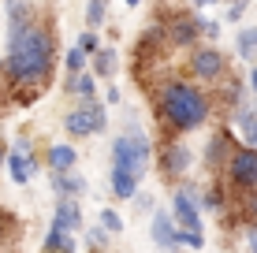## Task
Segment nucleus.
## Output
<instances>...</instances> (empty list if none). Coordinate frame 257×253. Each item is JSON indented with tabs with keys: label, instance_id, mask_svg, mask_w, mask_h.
Returning <instances> with one entry per match:
<instances>
[{
	"label": "nucleus",
	"instance_id": "nucleus-1",
	"mask_svg": "<svg viewBox=\"0 0 257 253\" xmlns=\"http://www.w3.org/2000/svg\"><path fill=\"white\" fill-rule=\"evenodd\" d=\"M4 71L12 97L19 104H30L49 90L52 71H56V26L45 15L41 19L38 4H23L8 12V45H4Z\"/></svg>",
	"mask_w": 257,
	"mask_h": 253
},
{
	"label": "nucleus",
	"instance_id": "nucleus-2",
	"mask_svg": "<svg viewBox=\"0 0 257 253\" xmlns=\"http://www.w3.org/2000/svg\"><path fill=\"white\" fill-rule=\"evenodd\" d=\"M157 123H161L168 134H190V130L205 127L212 116V97L205 93V86L194 78V82H183V78H168V82L157 90Z\"/></svg>",
	"mask_w": 257,
	"mask_h": 253
},
{
	"label": "nucleus",
	"instance_id": "nucleus-3",
	"mask_svg": "<svg viewBox=\"0 0 257 253\" xmlns=\"http://www.w3.org/2000/svg\"><path fill=\"white\" fill-rule=\"evenodd\" d=\"M149 160H153V145H149V138L138 134V130H127V134H119L116 142H112V164H116V168H127L142 179L149 171Z\"/></svg>",
	"mask_w": 257,
	"mask_h": 253
},
{
	"label": "nucleus",
	"instance_id": "nucleus-4",
	"mask_svg": "<svg viewBox=\"0 0 257 253\" xmlns=\"http://www.w3.org/2000/svg\"><path fill=\"white\" fill-rule=\"evenodd\" d=\"M224 175H227V186L238 190V194L257 190V145L238 142L235 153L227 156V164H224Z\"/></svg>",
	"mask_w": 257,
	"mask_h": 253
},
{
	"label": "nucleus",
	"instance_id": "nucleus-5",
	"mask_svg": "<svg viewBox=\"0 0 257 253\" xmlns=\"http://www.w3.org/2000/svg\"><path fill=\"white\" fill-rule=\"evenodd\" d=\"M157 164H161V179L183 182L187 171H190V164H194V153H190V145L183 142L179 134H168L161 142V149H157Z\"/></svg>",
	"mask_w": 257,
	"mask_h": 253
},
{
	"label": "nucleus",
	"instance_id": "nucleus-6",
	"mask_svg": "<svg viewBox=\"0 0 257 253\" xmlns=\"http://www.w3.org/2000/svg\"><path fill=\"white\" fill-rule=\"evenodd\" d=\"M104 127H108V112L97 101H78L64 116V130L71 138H93V134H101Z\"/></svg>",
	"mask_w": 257,
	"mask_h": 253
},
{
	"label": "nucleus",
	"instance_id": "nucleus-7",
	"mask_svg": "<svg viewBox=\"0 0 257 253\" xmlns=\"http://www.w3.org/2000/svg\"><path fill=\"white\" fill-rule=\"evenodd\" d=\"M187 71L198 78L201 86L224 82V78H227V56L216 45H194L190 49V60H187Z\"/></svg>",
	"mask_w": 257,
	"mask_h": 253
},
{
	"label": "nucleus",
	"instance_id": "nucleus-8",
	"mask_svg": "<svg viewBox=\"0 0 257 253\" xmlns=\"http://www.w3.org/2000/svg\"><path fill=\"white\" fill-rule=\"evenodd\" d=\"M172 212H175V220H179V227L201 231V194L190 186V182H179V186H175Z\"/></svg>",
	"mask_w": 257,
	"mask_h": 253
},
{
	"label": "nucleus",
	"instance_id": "nucleus-9",
	"mask_svg": "<svg viewBox=\"0 0 257 253\" xmlns=\"http://www.w3.org/2000/svg\"><path fill=\"white\" fill-rule=\"evenodd\" d=\"M198 38H201L198 15H175V19H168V26H164V41L172 49H194Z\"/></svg>",
	"mask_w": 257,
	"mask_h": 253
},
{
	"label": "nucleus",
	"instance_id": "nucleus-10",
	"mask_svg": "<svg viewBox=\"0 0 257 253\" xmlns=\"http://www.w3.org/2000/svg\"><path fill=\"white\" fill-rule=\"evenodd\" d=\"M38 156L30 153V145H26V138H19L15 142V149L8 153V175H12V182L15 186H26L34 175H38Z\"/></svg>",
	"mask_w": 257,
	"mask_h": 253
},
{
	"label": "nucleus",
	"instance_id": "nucleus-11",
	"mask_svg": "<svg viewBox=\"0 0 257 253\" xmlns=\"http://www.w3.org/2000/svg\"><path fill=\"white\" fill-rule=\"evenodd\" d=\"M179 220H175V212H164V208H153V227H149V234H153V246L161 249H179Z\"/></svg>",
	"mask_w": 257,
	"mask_h": 253
},
{
	"label": "nucleus",
	"instance_id": "nucleus-12",
	"mask_svg": "<svg viewBox=\"0 0 257 253\" xmlns=\"http://www.w3.org/2000/svg\"><path fill=\"white\" fill-rule=\"evenodd\" d=\"M235 145H238V138L231 134V130H216V134L209 138V149H205V164L212 171H224V164H227V156L235 153Z\"/></svg>",
	"mask_w": 257,
	"mask_h": 253
},
{
	"label": "nucleus",
	"instance_id": "nucleus-13",
	"mask_svg": "<svg viewBox=\"0 0 257 253\" xmlns=\"http://www.w3.org/2000/svg\"><path fill=\"white\" fill-rule=\"evenodd\" d=\"M52 223H56V227H64V231H71V234H82V231H86L82 208H78L75 197H64V194L56 197V212H52Z\"/></svg>",
	"mask_w": 257,
	"mask_h": 253
},
{
	"label": "nucleus",
	"instance_id": "nucleus-14",
	"mask_svg": "<svg viewBox=\"0 0 257 253\" xmlns=\"http://www.w3.org/2000/svg\"><path fill=\"white\" fill-rule=\"evenodd\" d=\"M49 182H52V190H56V197L64 194V197H82L86 194V179L78 175V168H71V171H49Z\"/></svg>",
	"mask_w": 257,
	"mask_h": 253
},
{
	"label": "nucleus",
	"instance_id": "nucleus-15",
	"mask_svg": "<svg viewBox=\"0 0 257 253\" xmlns=\"http://www.w3.org/2000/svg\"><path fill=\"white\" fill-rule=\"evenodd\" d=\"M45 168L49 171H71V168H78V149H75V145H67V142L49 145V149H45Z\"/></svg>",
	"mask_w": 257,
	"mask_h": 253
},
{
	"label": "nucleus",
	"instance_id": "nucleus-16",
	"mask_svg": "<svg viewBox=\"0 0 257 253\" xmlns=\"http://www.w3.org/2000/svg\"><path fill=\"white\" fill-rule=\"evenodd\" d=\"M138 175L135 171H127V168H116L112 164V171H108V186H112V194L119 197V201H135V194H138Z\"/></svg>",
	"mask_w": 257,
	"mask_h": 253
},
{
	"label": "nucleus",
	"instance_id": "nucleus-17",
	"mask_svg": "<svg viewBox=\"0 0 257 253\" xmlns=\"http://www.w3.org/2000/svg\"><path fill=\"white\" fill-rule=\"evenodd\" d=\"M235 127H238V142L246 145H257V108H238L235 112Z\"/></svg>",
	"mask_w": 257,
	"mask_h": 253
},
{
	"label": "nucleus",
	"instance_id": "nucleus-18",
	"mask_svg": "<svg viewBox=\"0 0 257 253\" xmlns=\"http://www.w3.org/2000/svg\"><path fill=\"white\" fill-rule=\"evenodd\" d=\"M116 64H119V52L112 45H101L93 52V75L97 78H112V75H116Z\"/></svg>",
	"mask_w": 257,
	"mask_h": 253
},
{
	"label": "nucleus",
	"instance_id": "nucleus-19",
	"mask_svg": "<svg viewBox=\"0 0 257 253\" xmlns=\"http://www.w3.org/2000/svg\"><path fill=\"white\" fill-rule=\"evenodd\" d=\"M67 90H71V97H75V101H93V93H97V75H90V71L71 75Z\"/></svg>",
	"mask_w": 257,
	"mask_h": 253
},
{
	"label": "nucleus",
	"instance_id": "nucleus-20",
	"mask_svg": "<svg viewBox=\"0 0 257 253\" xmlns=\"http://www.w3.org/2000/svg\"><path fill=\"white\" fill-rule=\"evenodd\" d=\"M41 246L45 249H60V253H75V234L71 231H64V227H56V223H52V227L45 231V242H41Z\"/></svg>",
	"mask_w": 257,
	"mask_h": 253
},
{
	"label": "nucleus",
	"instance_id": "nucleus-21",
	"mask_svg": "<svg viewBox=\"0 0 257 253\" xmlns=\"http://www.w3.org/2000/svg\"><path fill=\"white\" fill-rule=\"evenodd\" d=\"M12 242H19V220H15V216L0 205V249L12 246Z\"/></svg>",
	"mask_w": 257,
	"mask_h": 253
},
{
	"label": "nucleus",
	"instance_id": "nucleus-22",
	"mask_svg": "<svg viewBox=\"0 0 257 253\" xmlns=\"http://www.w3.org/2000/svg\"><path fill=\"white\" fill-rule=\"evenodd\" d=\"M235 49H238V56H242V60H253L257 56V26H242V30H238Z\"/></svg>",
	"mask_w": 257,
	"mask_h": 253
},
{
	"label": "nucleus",
	"instance_id": "nucleus-23",
	"mask_svg": "<svg viewBox=\"0 0 257 253\" xmlns=\"http://www.w3.org/2000/svg\"><path fill=\"white\" fill-rule=\"evenodd\" d=\"M201 205L224 220V212H227V194H224V186H220V182H216V186H209V190H205V197H201Z\"/></svg>",
	"mask_w": 257,
	"mask_h": 253
},
{
	"label": "nucleus",
	"instance_id": "nucleus-24",
	"mask_svg": "<svg viewBox=\"0 0 257 253\" xmlns=\"http://www.w3.org/2000/svg\"><path fill=\"white\" fill-rule=\"evenodd\" d=\"M104 19H108V0H90L86 4V26H104Z\"/></svg>",
	"mask_w": 257,
	"mask_h": 253
},
{
	"label": "nucleus",
	"instance_id": "nucleus-25",
	"mask_svg": "<svg viewBox=\"0 0 257 253\" xmlns=\"http://www.w3.org/2000/svg\"><path fill=\"white\" fill-rule=\"evenodd\" d=\"M108 242H112V231L104 223L101 227H86V246L90 249H108Z\"/></svg>",
	"mask_w": 257,
	"mask_h": 253
},
{
	"label": "nucleus",
	"instance_id": "nucleus-26",
	"mask_svg": "<svg viewBox=\"0 0 257 253\" xmlns=\"http://www.w3.org/2000/svg\"><path fill=\"white\" fill-rule=\"evenodd\" d=\"M90 52H86L82 45H75V49H67V71L71 75H78V71H86V64H90Z\"/></svg>",
	"mask_w": 257,
	"mask_h": 253
},
{
	"label": "nucleus",
	"instance_id": "nucleus-27",
	"mask_svg": "<svg viewBox=\"0 0 257 253\" xmlns=\"http://www.w3.org/2000/svg\"><path fill=\"white\" fill-rule=\"evenodd\" d=\"M101 223H104L112 234H123V216L116 212V208H101Z\"/></svg>",
	"mask_w": 257,
	"mask_h": 253
},
{
	"label": "nucleus",
	"instance_id": "nucleus-28",
	"mask_svg": "<svg viewBox=\"0 0 257 253\" xmlns=\"http://www.w3.org/2000/svg\"><path fill=\"white\" fill-rule=\"evenodd\" d=\"M187 246V249H201L205 246V238H201V231H190V227H183L179 231V249Z\"/></svg>",
	"mask_w": 257,
	"mask_h": 253
},
{
	"label": "nucleus",
	"instance_id": "nucleus-29",
	"mask_svg": "<svg viewBox=\"0 0 257 253\" xmlns=\"http://www.w3.org/2000/svg\"><path fill=\"white\" fill-rule=\"evenodd\" d=\"M198 23H201V38H209V41L220 38V23H216V19H209V15H198Z\"/></svg>",
	"mask_w": 257,
	"mask_h": 253
},
{
	"label": "nucleus",
	"instance_id": "nucleus-30",
	"mask_svg": "<svg viewBox=\"0 0 257 253\" xmlns=\"http://www.w3.org/2000/svg\"><path fill=\"white\" fill-rule=\"evenodd\" d=\"M75 45H82L86 52H90V56H93V52H97V49H101V41H97V34H93V26H90V30H82V34H78V41H75Z\"/></svg>",
	"mask_w": 257,
	"mask_h": 253
},
{
	"label": "nucleus",
	"instance_id": "nucleus-31",
	"mask_svg": "<svg viewBox=\"0 0 257 253\" xmlns=\"http://www.w3.org/2000/svg\"><path fill=\"white\" fill-rule=\"evenodd\" d=\"M242 12H246V0H231V8H227L224 19L227 23H238V19H242Z\"/></svg>",
	"mask_w": 257,
	"mask_h": 253
},
{
	"label": "nucleus",
	"instance_id": "nucleus-32",
	"mask_svg": "<svg viewBox=\"0 0 257 253\" xmlns=\"http://www.w3.org/2000/svg\"><path fill=\"white\" fill-rule=\"evenodd\" d=\"M242 208H246V216H250V220H257V190H250V194L242 197Z\"/></svg>",
	"mask_w": 257,
	"mask_h": 253
},
{
	"label": "nucleus",
	"instance_id": "nucleus-33",
	"mask_svg": "<svg viewBox=\"0 0 257 253\" xmlns=\"http://www.w3.org/2000/svg\"><path fill=\"white\" fill-rule=\"evenodd\" d=\"M135 205L146 208V212H153V197H149V194H135Z\"/></svg>",
	"mask_w": 257,
	"mask_h": 253
},
{
	"label": "nucleus",
	"instance_id": "nucleus-34",
	"mask_svg": "<svg viewBox=\"0 0 257 253\" xmlns=\"http://www.w3.org/2000/svg\"><path fill=\"white\" fill-rule=\"evenodd\" d=\"M246 249H257V227L246 223Z\"/></svg>",
	"mask_w": 257,
	"mask_h": 253
},
{
	"label": "nucleus",
	"instance_id": "nucleus-35",
	"mask_svg": "<svg viewBox=\"0 0 257 253\" xmlns=\"http://www.w3.org/2000/svg\"><path fill=\"white\" fill-rule=\"evenodd\" d=\"M246 90H250V93H253V101H257V67H253L250 75H246Z\"/></svg>",
	"mask_w": 257,
	"mask_h": 253
},
{
	"label": "nucleus",
	"instance_id": "nucleus-36",
	"mask_svg": "<svg viewBox=\"0 0 257 253\" xmlns=\"http://www.w3.org/2000/svg\"><path fill=\"white\" fill-rule=\"evenodd\" d=\"M104 101H108V104H116V101H119V90H116V86H108V93H104Z\"/></svg>",
	"mask_w": 257,
	"mask_h": 253
},
{
	"label": "nucleus",
	"instance_id": "nucleus-37",
	"mask_svg": "<svg viewBox=\"0 0 257 253\" xmlns=\"http://www.w3.org/2000/svg\"><path fill=\"white\" fill-rule=\"evenodd\" d=\"M19 4H23V0H4V8H8V12H15Z\"/></svg>",
	"mask_w": 257,
	"mask_h": 253
},
{
	"label": "nucleus",
	"instance_id": "nucleus-38",
	"mask_svg": "<svg viewBox=\"0 0 257 253\" xmlns=\"http://www.w3.org/2000/svg\"><path fill=\"white\" fill-rule=\"evenodd\" d=\"M209 4H216V0H194V8H209Z\"/></svg>",
	"mask_w": 257,
	"mask_h": 253
},
{
	"label": "nucleus",
	"instance_id": "nucleus-39",
	"mask_svg": "<svg viewBox=\"0 0 257 253\" xmlns=\"http://www.w3.org/2000/svg\"><path fill=\"white\" fill-rule=\"evenodd\" d=\"M0 164H8V149H4V142H0Z\"/></svg>",
	"mask_w": 257,
	"mask_h": 253
},
{
	"label": "nucleus",
	"instance_id": "nucleus-40",
	"mask_svg": "<svg viewBox=\"0 0 257 253\" xmlns=\"http://www.w3.org/2000/svg\"><path fill=\"white\" fill-rule=\"evenodd\" d=\"M123 4H127V8H138V4H146V0H123Z\"/></svg>",
	"mask_w": 257,
	"mask_h": 253
},
{
	"label": "nucleus",
	"instance_id": "nucleus-41",
	"mask_svg": "<svg viewBox=\"0 0 257 253\" xmlns=\"http://www.w3.org/2000/svg\"><path fill=\"white\" fill-rule=\"evenodd\" d=\"M227 4H231V0H227Z\"/></svg>",
	"mask_w": 257,
	"mask_h": 253
}]
</instances>
